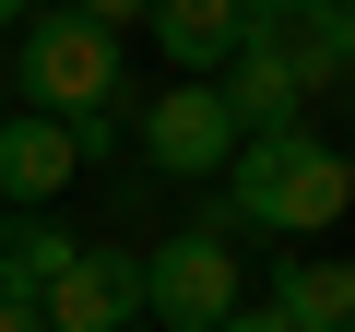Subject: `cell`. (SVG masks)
Returning a JSON list of instances; mask_svg holds the SVG:
<instances>
[{
  "label": "cell",
  "instance_id": "obj_14",
  "mask_svg": "<svg viewBox=\"0 0 355 332\" xmlns=\"http://www.w3.org/2000/svg\"><path fill=\"white\" fill-rule=\"evenodd\" d=\"M214 332H296V320H284V308H225Z\"/></svg>",
  "mask_w": 355,
  "mask_h": 332
},
{
  "label": "cell",
  "instance_id": "obj_3",
  "mask_svg": "<svg viewBox=\"0 0 355 332\" xmlns=\"http://www.w3.org/2000/svg\"><path fill=\"white\" fill-rule=\"evenodd\" d=\"M237 142H249V131H237V107H225L214 72H178V83L142 95V154L166 166V179H225Z\"/></svg>",
  "mask_w": 355,
  "mask_h": 332
},
{
  "label": "cell",
  "instance_id": "obj_11",
  "mask_svg": "<svg viewBox=\"0 0 355 332\" xmlns=\"http://www.w3.org/2000/svg\"><path fill=\"white\" fill-rule=\"evenodd\" d=\"M71 249H83V238H71L48 202H12V226H0V273H12V285H36V297H48V273H60Z\"/></svg>",
  "mask_w": 355,
  "mask_h": 332
},
{
  "label": "cell",
  "instance_id": "obj_9",
  "mask_svg": "<svg viewBox=\"0 0 355 332\" xmlns=\"http://www.w3.org/2000/svg\"><path fill=\"white\" fill-rule=\"evenodd\" d=\"M154 48L178 60V72H225V48H237V0H154Z\"/></svg>",
  "mask_w": 355,
  "mask_h": 332
},
{
  "label": "cell",
  "instance_id": "obj_16",
  "mask_svg": "<svg viewBox=\"0 0 355 332\" xmlns=\"http://www.w3.org/2000/svg\"><path fill=\"white\" fill-rule=\"evenodd\" d=\"M119 332H166V320H154V308H142V320H119Z\"/></svg>",
  "mask_w": 355,
  "mask_h": 332
},
{
  "label": "cell",
  "instance_id": "obj_8",
  "mask_svg": "<svg viewBox=\"0 0 355 332\" xmlns=\"http://www.w3.org/2000/svg\"><path fill=\"white\" fill-rule=\"evenodd\" d=\"M225 107H237V131H284V119H308V83L272 60V48H225Z\"/></svg>",
  "mask_w": 355,
  "mask_h": 332
},
{
  "label": "cell",
  "instance_id": "obj_2",
  "mask_svg": "<svg viewBox=\"0 0 355 332\" xmlns=\"http://www.w3.org/2000/svg\"><path fill=\"white\" fill-rule=\"evenodd\" d=\"M12 95H24V107H60V119H95V107L130 95V60H119V36L83 24V13H24V24H12Z\"/></svg>",
  "mask_w": 355,
  "mask_h": 332
},
{
  "label": "cell",
  "instance_id": "obj_13",
  "mask_svg": "<svg viewBox=\"0 0 355 332\" xmlns=\"http://www.w3.org/2000/svg\"><path fill=\"white\" fill-rule=\"evenodd\" d=\"M60 13H83V24H107V36H119V24H142V13H154V0H60Z\"/></svg>",
  "mask_w": 355,
  "mask_h": 332
},
{
  "label": "cell",
  "instance_id": "obj_15",
  "mask_svg": "<svg viewBox=\"0 0 355 332\" xmlns=\"http://www.w3.org/2000/svg\"><path fill=\"white\" fill-rule=\"evenodd\" d=\"M24 13H36V0H0V36H12V24H24Z\"/></svg>",
  "mask_w": 355,
  "mask_h": 332
},
{
  "label": "cell",
  "instance_id": "obj_7",
  "mask_svg": "<svg viewBox=\"0 0 355 332\" xmlns=\"http://www.w3.org/2000/svg\"><path fill=\"white\" fill-rule=\"evenodd\" d=\"M83 166H95L83 119H60V107H12L0 119V202H60Z\"/></svg>",
  "mask_w": 355,
  "mask_h": 332
},
{
  "label": "cell",
  "instance_id": "obj_5",
  "mask_svg": "<svg viewBox=\"0 0 355 332\" xmlns=\"http://www.w3.org/2000/svg\"><path fill=\"white\" fill-rule=\"evenodd\" d=\"M142 308H154L166 332H214V320L237 308V249H225V226L154 238V249H142Z\"/></svg>",
  "mask_w": 355,
  "mask_h": 332
},
{
  "label": "cell",
  "instance_id": "obj_10",
  "mask_svg": "<svg viewBox=\"0 0 355 332\" xmlns=\"http://www.w3.org/2000/svg\"><path fill=\"white\" fill-rule=\"evenodd\" d=\"M272 308L296 332H355V261H284L272 273Z\"/></svg>",
  "mask_w": 355,
  "mask_h": 332
},
{
  "label": "cell",
  "instance_id": "obj_4",
  "mask_svg": "<svg viewBox=\"0 0 355 332\" xmlns=\"http://www.w3.org/2000/svg\"><path fill=\"white\" fill-rule=\"evenodd\" d=\"M237 48H272L308 95L355 83V0H237Z\"/></svg>",
  "mask_w": 355,
  "mask_h": 332
},
{
  "label": "cell",
  "instance_id": "obj_6",
  "mask_svg": "<svg viewBox=\"0 0 355 332\" xmlns=\"http://www.w3.org/2000/svg\"><path fill=\"white\" fill-rule=\"evenodd\" d=\"M48 332H119V320H142V249H71L60 273H48Z\"/></svg>",
  "mask_w": 355,
  "mask_h": 332
},
{
  "label": "cell",
  "instance_id": "obj_1",
  "mask_svg": "<svg viewBox=\"0 0 355 332\" xmlns=\"http://www.w3.org/2000/svg\"><path fill=\"white\" fill-rule=\"evenodd\" d=\"M225 214L261 226V238H331V226L355 214V166H343V142H320L308 119L249 131V142L225 154Z\"/></svg>",
  "mask_w": 355,
  "mask_h": 332
},
{
  "label": "cell",
  "instance_id": "obj_17",
  "mask_svg": "<svg viewBox=\"0 0 355 332\" xmlns=\"http://www.w3.org/2000/svg\"><path fill=\"white\" fill-rule=\"evenodd\" d=\"M343 166H355V142H343Z\"/></svg>",
  "mask_w": 355,
  "mask_h": 332
},
{
  "label": "cell",
  "instance_id": "obj_18",
  "mask_svg": "<svg viewBox=\"0 0 355 332\" xmlns=\"http://www.w3.org/2000/svg\"><path fill=\"white\" fill-rule=\"evenodd\" d=\"M343 95H355V83H343Z\"/></svg>",
  "mask_w": 355,
  "mask_h": 332
},
{
  "label": "cell",
  "instance_id": "obj_12",
  "mask_svg": "<svg viewBox=\"0 0 355 332\" xmlns=\"http://www.w3.org/2000/svg\"><path fill=\"white\" fill-rule=\"evenodd\" d=\"M0 332H48V308H36V285H12V273H0Z\"/></svg>",
  "mask_w": 355,
  "mask_h": 332
}]
</instances>
